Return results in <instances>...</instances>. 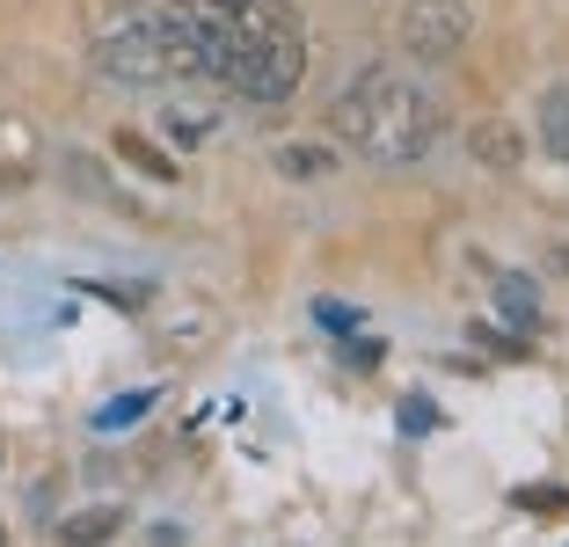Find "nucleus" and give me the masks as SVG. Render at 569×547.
<instances>
[{
  "label": "nucleus",
  "instance_id": "1",
  "mask_svg": "<svg viewBox=\"0 0 569 547\" xmlns=\"http://www.w3.org/2000/svg\"><path fill=\"white\" fill-rule=\"evenodd\" d=\"M190 22L198 73L249 102H284L307 73V30L292 0H168Z\"/></svg>",
  "mask_w": 569,
  "mask_h": 547
},
{
  "label": "nucleus",
  "instance_id": "2",
  "mask_svg": "<svg viewBox=\"0 0 569 547\" xmlns=\"http://www.w3.org/2000/svg\"><path fill=\"white\" fill-rule=\"evenodd\" d=\"M336 139L387 168H417L446 139V110H438V96L423 81H409L395 67H372L351 81V96L336 102Z\"/></svg>",
  "mask_w": 569,
  "mask_h": 547
},
{
  "label": "nucleus",
  "instance_id": "3",
  "mask_svg": "<svg viewBox=\"0 0 569 547\" xmlns=\"http://www.w3.org/2000/svg\"><path fill=\"white\" fill-rule=\"evenodd\" d=\"M475 37V8L468 0H409L402 8V51L417 59V67H446V59H460Z\"/></svg>",
  "mask_w": 569,
  "mask_h": 547
},
{
  "label": "nucleus",
  "instance_id": "4",
  "mask_svg": "<svg viewBox=\"0 0 569 547\" xmlns=\"http://www.w3.org/2000/svg\"><path fill=\"white\" fill-rule=\"evenodd\" d=\"M468 153L482 168H519L526 161V132L511 125V117H475L468 125Z\"/></svg>",
  "mask_w": 569,
  "mask_h": 547
},
{
  "label": "nucleus",
  "instance_id": "5",
  "mask_svg": "<svg viewBox=\"0 0 569 547\" xmlns=\"http://www.w3.org/2000/svg\"><path fill=\"white\" fill-rule=\"evenodd\" d=\"M489 292H497V315L511 321V329H540V292L519 278V270H497V278H489Z\"/></svg>",
  "mask_w": 569,
  "mask_h": 547
},
{
  "label": "nucleus",
  "instance_id": "6",
  "mask_svg": "<svg viewBox=\"0 0 569 547\" xmlns=\"http://www.w3.org/2000/svg\"><path fill=\"white\" fill-rule=\"evenodd\" d=\"M110 153H124V161H132L139 176H153V182H176V176H183V168H176V153L153 147L147 132H110Z\"/></svg>",
  "mask_w": 569,
  "mask_h": 547
},
{
  "label": "nucleus",
  "instance_id": "7",
  "mask_svg": "<svg viewBox=\"0 0 569 547\" xmlns=\"http://www.w3.org/2000/svg\"><path fill=\"white\" fill-rule=\"evenodd\" d=\"M278 176H292V182L336 176V147H321V139H292V147H278Z\"/></svg>",
  "mask_w": 569,
  "mask_h": 547
},
{
  "label": "nucleus",
  "instance_id": "8",
  "mask_svg": "<svg viewBox=\"0 0 569 547\" xmlns=\"http://www.w3.org/2000/svg\"><path fill=\"white\" fill-rule=\"evenodd\" d=\"M540 139H548L555 161H569V81L540 88Z\"/></svg>",
  "mask_w": 569,
  "mask_h": 547
},
{
  "label": "nucleus",
  "instance_id": "9",
  "mask_svg": "<svg viewBox=\"0 0 569 547\" xmlns=\"http://www.w3.org/2000/svg\"><path fill=\"white\" fill-rule=\"evenodd\" d=\"M511 504H519L526 518H569V489H562V481H519Z\"/></svg>",
  "mask_w": 569,
  "mask_h": 547
},
{
  "label": "nucleus",
  "instance_id": "10",
  "mask_svg": "<svg viewBox=\"0 0 569 547\" xmlns=\"http://www.w3.org/2000/svg\"><path fill=\"white\" fill-rule=\"evenodd\" d=\"M59 533H67L73 547H88V540H118V533H124V511H81V518H67Z\"/></svg>",
  "mask_w": 569,
  "mask_h": 547
},
{
  "label": "nucleus",
  "instance_id": "11",
  "mask_svg": "<svg viewBox=\"0 0 569 547\" xmlns=\"http://www.w3.org/2000/svg\"><path fill=\"white\" fill-rule=\"evenodd\" d=\"M147 409H153V387H139V395H118V401H110V409L96 416V424H102V431H124V424H139V416H147Z\"/></svg>",
  "mask_w": 569,
  "mask_h": 547
},
{
  "label": "nucleus",
  "instance_id": "12",
  "mask_svg": "<svg viewBox=\"0 0 569 547\" xmlns=\"http://www.w3.org/2000/svg\"><path fill=\"white\" fill-rule=\"evenodd\" d=\"M315 321L329 336H351L358 329V307H351V299H315Z\"/></svg>",
  "mask_w": 569,
  "mask_h": 547
},
{
  "label": "nucleus",
  "instance_id": "13",
  "mask_svg": "<svg viewBox=\"0 0 569 547\" xmlns=\"http://www.w3.org/2000/svg\"><path fill=\"white\" fill-rule=\"evenodd\" d=\"M402 424H409V431H431V424H438V409H431L423 395H409V401H402Z\"/></svg>",
  "mask_w": 569,
  "mask_h": 547
},
{
  "label": "nucleus",
  "instance_id": "14",
  "mask_svg": "<svg viewBox=\"0 0 569 547\" xmlns=\"http://www.w3.org/2000/svg\"><path fill=\"white\" fill-rule=\"evenodd\" d=\"M555 270H569V241H562V249H555Z\"/></svg>",
  "mask_w": 569,
  "mask_h": 547
},
{
  "label": "nucleus",
  "instance_id": "15",
  "mask_svg": "<svg viewBox=\"0 0 569 547\" xmlns=\"http://www.w3.org/2000/svg\"><path fill=\"white\" fill-rule=\"evenodd\" d=\"M0 460H8V452H0Z\"/></svg>",
  "mask_w": 569,
  "mask_h": 547
}]
</instances>
